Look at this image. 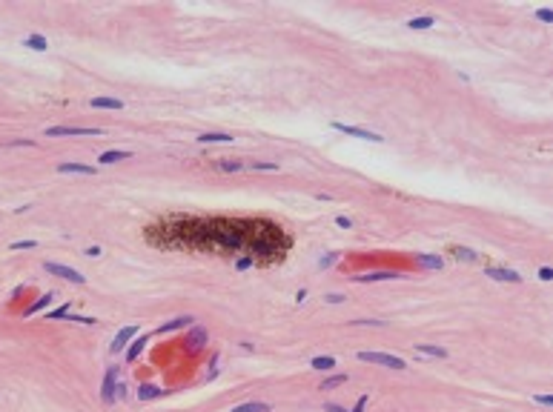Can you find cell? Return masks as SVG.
<instances>
[{
    "mask_svg": "<svg viewBox=\"0 0 553 412\" xmlns=\"http://www.w3.org/2000/svg\"><path fill=\"white\" fill-rule=\"evenodd\" d=\"M358 361L381 363V366H390V369H404V361L399 355H384V352H358Z\"/></svg>",
    "mask_w": 553,
    "mask_h": 412,
    "instance_id": "6da1fadb",
    "label": "cell"
},
{
    "mask_svg": "<svg viewBox=\"0 0 553 412\" xmlns=\"http://www.w3.org/2000/svg\"><path fill=\"white\" fill-rule=\"evenodd\" d=\"M46 135L49 137H63V135H103V129H98V126H49L46 129Z\"/></svg>",
    "mask_w": 553,
    "mask_h": 412,
    "instance_id": "7a4b0ae2",
    "label": "cell"
},
{
    "mask_svg": "<svg viewBox=\"0 0 553 412\" xmlns=\"http://www.w3.org/2000/svg\"><path fill=\"white\" fill-rule=\"evenodd\" d=\"M43 269L49 272V275H55V278H63V280H72V283H84V275L78 272V269H69V266H60V264H43Z\"/></svg>",
    "mask_w": 553,
    "mask_h": 412,
    "instance_id": "3957f363",
    "label": "cell"
},
{
    "mask_svg": "<svg viewBox=\"0 0 553 412\" xmlns=\"http://www.w3.org/2000/svg\"><path fill=\"white\" fill-rule=\"evenodd\" d=\"M333 129H338V132L350 135V137H358V140H373V143H381L384 137L376 132H367V129H361V126H347V123H333Z\"/></svg>",
    "mask_w": 553,
    "mask_h": 412,
    "instance_id": "277c9868",
    "label": "cell"
},
{
    "mask_svg": "<svg viewBox=\"0 0 553 412\" xmlns=\"http://www.w3.org/2000/svg\"><path fill=\"white\" fill-rule=\"evenodd\" d=\"M115 378H117V369H115V366H109V369H106V378H103V401H106V404H112V401H115V395H117Z\"/></svg>",
    "mask_w": 553,
    "mask_h": 412,
    "instance_id": "5b68a950",
    "label": "cell"
},
{
    "mask_svg": "<svg viewBox=\"0 0 553 412\" xmlns=\"http://www.w3.org/2000/svg\"><path fill=\"white\" fill-rule=\"evenodd\" d=\"M204 346H206V330H204V327H195V330L189 332V338H186V349H189V352H198Z\"/></svg>",
    "mask_w": 553,
    "mask_h": 412,
    "instance_id": "8992f818",
    "label": "cell"
},
{
    "mask_svg": "<svg viewBox=\"0 0 553 412\" xmlns=\"http://www.w3.org/2000/svg\"><path fill=\"white\" fill-rule=\"evenodd\" d=\"M135 335H138V327H135V324H132V327H123V330L115 335V341H112V352L123 349V346H126V344H129V341L135 338Z\"/></svg>",
    "mask_w": 553,
    "mask_h": 412,
    "instance_id": "52a82bcc",
    "label": "cell"
},
{
    "mask_svg": "<svg viewBox=\"0 0 553 412\" xmlns=\"http://www.w3.org/2000/svg\"><path fill=\"white\" fill-rule=\"evenodd\" d=\"M126 158H132V152H126V149H109V152H103L101 158H98V164H117V161H126Z\"/></svg>",
    "mask_w": 553,
    "mask_h": 412,
    "instance_id": "ba28073f",
    "label": "cell"
},
{
    "mask_svg": "<svg viewBox=\"0 0 553 412\" xmlns=\"http://www.w3.org/2000/svg\"><path fill=\"white\" fill-rule=\"evenodd\" d=\"M487 278H493V280H510V283L522 280L519 272H513V269H496V266H490V269H487Z\"/></svg>",
    "mask_w": 553,
    "mask_h": 412,
    "instance_id": "9c48e42d",
    "label": "cell"
},
{
    "mask_svg": "<svg viewBox=\"0 0 553 412\" xmlns=\"http://www.w3.org/2000/svg\"><path fill=\"white\" fill-rule=\"evenodd\" d=\"M233 135H224V132H204L198 135V143H230Z\"/></svg>",
    "mask_w": 553,
    "mask_h": 412,
    "instance_id": "30bf717a",
    "label": "cell"
},
{
    "mask_svg": "<svg viewBox=\"0 0 553 412\" xmlns=\"http://www.w3.org/2000/svg\"><path fill=\"white\" fill-rule=\"evenodd\" d=\"M272 407L269 404H264V401H247V404H241V407H233V412H269Z\"/></svg>",
    "mask_w": 553,
    "mask_h": 412,
    "instance_id": "8fae6325",
    "label": "cell"
},
{
    "mask_svg": "<svg viewBox=\"0 0 553 412\" xmlns=\"http://www.w3.org/2000/svg\"><path fill=\"white\" fill-rule=\"evenodd\" d=\"M399 278L396 272H367V275H358L355 280H361V283H376V280H393Z\"/></svg>",
    "mask_w": 553,
    "mask_h": 412,
    "instance_id": "7c38bea8",
    "label": "cell"
},
{
    "mask_svg": "<svg viewBox=\"0 0 553 412\" xmlns=\"http://www.w3.org/2000/svg\"><path fill=\"white\" fill-rule=\"evenodd\" d=\"M58 172H78V175H95V166H84V164H60Z\"/></svg>",
    "mask_w": 553,
    "mask_h": 412,
    "instance_id": "4fadbf2b",
    "label": "cell"
},
{
    "mask_svg": "<svg viewBox=\"0 0 553 412\" xmlns=\"http://www.w3.org/2000/svg\"><path fill=\"white\" fill-rule=\"evenodd\" d=\"M161 395H164V389H158V386H152V384L138 386V398H141V401H152V398H161Z\"/></svg>",
    "mask_w": 553,
    "mask_h": 412,
    "instance_id": "5bb4252c",
    "label": "cell"
},
{
    "mask_svg": "<svg viewBox=\"0 0 553 412\" xmlns=\"http://www.w3.org/2000/svg\"><path fill=\"white\" fill-rule=\"evenodd\" d=\"M92 106L95 109H123V103L117 98H92Z\"/></svg>",
    "mask_w": 553,
    "mask_h": 412,
    "instance_id": "9a60e30c",
    "label": "cell"
},
{
    "mask_svg": "<svg viewBox=\"0 0 553 412\" xmlns=\"http://www.w3.org/2000/svg\"><path fill=\"white\" fill-rule=\"evenodd\" d=\"M144 346H146V338L141 335V338H138V341H132V346L126 349V361H129V363H132V361H138V355L144 352Z\"/></svg>",
    "mask_w": 553,
    "mask_h": 412,
    "instance_id": "2e32d148",
    "label": "cell"
},
{
    "mask_svg": "<svg viewBox=\"0 0 553 412\" xmlns=\"http://www.w3.org/2000/svg\"><path fill=\"white\" fill-rule=\"evenodd\" d=\"M416 352H421V355H430V358H444V355H447L441 346H430V344H416Z\"/></svg>",
    "mask_w": 553,
    "mask_h": 412,
    "instance_id": "e0dca14e",
    "label": "cell"
},
{
    "mask_svg": "<svg viewBox=\"0 0 553 412\" xmlns=\"http://www.w3.org/2000/svg\"><path fill=\"white\" fill-rule=\"evenodd\" d=\"M186 324H192V318H175V321H169V324H164V327H158V335L172 332V330H181V327H186Z\"/></svg>",
    "mask_w": 553,
    "mask_h": 412,
    "instance_id": "ac0fdd59",
    "label": "cell"
},
{
    "mask_svg": "<svg viewBox=\"0 0 553 412\" xmlns=\"http://www.w3.org/2000/svg\"><path fill=\"white\" fill-rule=\"evenodd\" d=\"M26 46H29V49H34V52H43V49H49V43H46V37H40V34H32V37H26Z\"/></svg>",
    "mask_w": 553,
    "mask_h": 412,
    "instance_id": "d6986e66",
    "label": "cell"
},
{
    "mask_svg": "<svg viewBox=\"0 0 553 412\" xmlns=\"http://www.w3.org/2000/svg\"><path fill=\"white\" fill-rule=\"evenodd\" d=\"M419 264L424 269H441V258L438 255H419Z\"/></svg>",
    "mask_w": 553,
    "mask_h": 412,
    "instance_id": "ffe728a7",
    "label": "cell"
},
{
    "mask_svg": "<svg viewBox=\"0 0 553 412\" xmlns=\"http://www.w3.org/2000/svg\"><path fill=\"white\" fill-rule=\"evenodd\" d=\"M341 384H347V375H333V378H324V384H321V389H324V392H330V389H335V386H341Z\"/></svg>",
    "mask_w": 553,
    "mask_h": 412,
    "instance_id": "44dd1931",
    "label": "cell"
},
{
    "mask_svg": "<svg viewBox=\"0 0 553 412\" xmlns=\"http://www.w3.org/2000/svg\"><path fill=\"white\" fill-rule=\"evenodd\" d=\"M333 366H335V358H330V355L313 358V369H333Z\"/></svg>",
    "mask_w": 553,
    "mask_h": 412,
    "instance_id": "7402d4cb",
    "label": "cell"
},
{
    "mask_svg": "<svg viewBox=\"0 0 553 412\" xmlns=\"http://www.w3.org/2000/svg\"><path fill=\"white\" fill-rule=\"evenodd\" d=\"M49 303H52V295H40V298H37V301H34V303H32V306L26 309V315H34V312H40V309H43V306H49Z\"/></svg>",
    "mask_w": 553,
    "mask_h": 412,
    "instance_id": "603a6c76",
    "label": "cell"
},
{
    "mask_svg": "<svg viewBox=\"0 0 553 412\" xmlns=\"http://www.w3.org/2000/svg\"><path fill=\"white\" fill-rule=\"evenodd\" d=\"M407 26H410V29H430V26H433V17H430V15H427V17H413Z\"/></svg>",
    "mask_w": 553,
    "mask_h": 412,
    "instance_id": "cb8c5ba5",
    "label": "cell"
},
{
    "mask_svg": "<svg viewBox=\"0 0 553 412\" xmlns=\"http://www.w3.org/2000/svg\"><path fill=\"white\" fill-rule=\"evenodd\" d=\"M218 169H224V172H238V169H244V164H235V161H221Z\"/></svg>",
    "mask_w": 553,
    "mask_h": 412,
    "instance_id": "d4e9b609",
    "label": "cell"
},
{
    "mask_svg": "<svg viewBox=\"0 0 553 412\" xmlns=\"http://www.w3.org/2000/svg\"><path fill=\"white\" fill-rule=\"evenodd\" d=\"M456 258H459V261H462V258H465V261H476V252H470V249H456Z\"/></svg>",
    "mask_w": 553,
    "mask_h": 412,
    "instance_id": "484cf974",
    "label": "cell"
},
{
    "mask_svg": "<svg viewBox=\"0 0 553 412\" xmlns=\"http://www.w3.org/2000/svg\"><path fill=\"white\" fill-rule=\"evenodd\" d=\"M536 17L542 20V23H551V20H553V12H551V9H539Z\"/></svg>",
    "mask_w": 553,
    "mask_h": 412,
    "instance_id": "4316f807",
    "label": "cell"
},
{
    "mask_svg": "<svg viewBox=\"0 0 553 412\" xmlns=\"http://www.w3.org/2000/svg\"><path fill=\"white\" fill-rule=\"evenodd\" d=\"M34 247H37L34 241H15L12 244V249H34Z\"/></svg>",
    "mask_w": 553,
    "mask_h": 412,
    "instance_id": "83f0119b",
    "label": "cell"
},
{
    "mask_svg": "<svg viewBox=\"0 0 553 412\" xmlns=\"http://www.w3.org/2000/svg\"><path fill=\"white\" fill-rule=\"evenodd\" d=\"M539 278L542 280H553V269L551 266H542V269H539Z\"/></svg>",
    "mask_w": 553,
    "mask_h": 412,
    "instance_id": "f1b7e54d",
    "label": "cell"
},
{
    "mask_svg": "<svg viewBox=\"0 0 553 412\" xmlns=\"http://www.w3.org/2000/svg\"><path fill=\"white\" fill-rule=\"evenodd\" d=\"M335 223H338L341 229H350V226H352V220H350V218H344V215H338V218H335Z\"/></svg>",
    "mask_w": 553,
    "mask_h": 412,
    "instance_id": "f546056e",
    "label": "cell"
},
{
    "mask_svg": "<svg viewBox=\"0 0 553 412\" xmlns=\"http://www.w3.org/2000/svg\"><path fill=\"white\" fill-rule=\"evenodd\" d=\"M252 169H264V172H275L278 164H252Z\"/></svg>",
    "mask_w": 553,
    "mask_h": 412,
    "instance_id": "4dcf8cb0",
    "label": "cell"
},
{
    "mask_svg": "<svg viewBox=\"0 0 553 412\" xmlns=\"http://www.w3.org/2000/svg\"><path fill=\"white\" fill-rule=\"evenodd\" d=\"M66 315H69V303L60 306V309H55V312H49V318H66Z\"/></svg>",
    "mask_w": 553,
    "mask_h": 412,
    "instance_id": "1f68e13d",
    "label": "cell"
},
{
    "mask_svg": "<svg viewBox=\"0 0 553 412\" xmlns=\"http://www.w3.org/2000/svg\"><path fill=\"white\" fill-rule=\"evenodd\" d=\"M235 266H238V269H250V266H252V258H238V264H235Z\"/></svg>",
    "mask_w": 553,
    "mask_h": 412,
    "instance_id": "d6a6232c",
    "label": "cell"
},
{
    "mask_svg": "<svg viewBox=\"0 0 553 412\" xmlns=\"http://www.w3.org/2000/svg\"><path fill=\"white\" fill-rule=\"evenodd\" d=\"M536 404H545V407H551V404H553V395H536Z\"/></svg>",
    "mask_w": 553,
    "mask_h": 412,
    "instance_id": "836d02e7",
    "label": "cell"
},
{
    "mask_svg": "<svg viewBox=\"0 0 553 412\" xmlns=\"http://www.w3.org/2000/svg\"><path fill=\"white\" fill-rule=\"evenodd\" d=\"M364 407H367V395L358 398V404H355V410H352V412H364Z\"/></svg>",
    "mask_w": 553,
    "mask_h": 412,
    "instance_id": "e575fe53",
    "label": "cell"
},
{
    "mask_svg": "<svg viewBox=\"0 0 553 412\" xmlns=\"http://www.w3.org/2000/svg\"><path fill=\"white\" fill-rule=\"evenodd\" d=\"M86 255H89V258H98V255H101V249H98V247H89V249H86Z\"/></svg>",
    "mask_w": 553,
    "mask_h": 412,
    "instance_id": "d590c367",
    "label": "cell"
},
{
    "mask_svg": "<svg viewBox=\"0 0 553 412\" xmlns=\"http://www.w3.org/2000/svg\"><path fill=\"white\" fill-rule=\"evenodd\" d=\"M324 410L327 412H347V410H341V407H335V404H324Z\"/></svg>",
    "mask_w": 553,
    "mask_h": 412,
    "instance_id": "8d00e7d4",
    "label": "cell"
},
{
    "mask_svg": "<svg viewBox=\"0 0 553 412\" xmlns=\"http://www.w3.org/2000/svg\"><path fill=\"white\" fill-rule=\"evenodd\" d=\"M335 264V255H327V258H321V266H330Z\"/></svg>",
    "mask_w": 553,
    "mask_h": 412,
    "instance_id": "74e56055",
    "label": "cell"
},
{
    "mask_svg": "<svg viewBox=\"0 0 553 412\" xmlns=\"http://www.w3.org/2000/svg\"><path fill=\"white\" fill-rule=\"evenodd\" d=\"M327 301H330V303H341L344 298H341V295H327Z\"/></svg>",
    "mask_w": 553,
    "mask_h": 412,
    "instance_id": "f35d334b",
    "label": "cell"
}]
</instances>
